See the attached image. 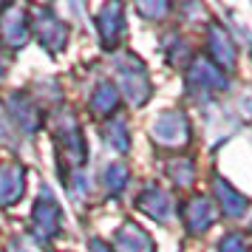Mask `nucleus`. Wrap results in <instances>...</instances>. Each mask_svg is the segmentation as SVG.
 Returning <instances> with one entry per match:
<instances>
[{
  "instance_id": "12",
  "label": "nucleus",
  "mask_w": 252,
  "mask_h": 252,
  "mask_svg": "<svg viewBox=\"0 0 252 252\" xmlns=\"http://www.w3.org/2000/svg\"><path fill=\"white\" fill-rule=\"evenodd\" d=\"M139 207H142L150 218H156V221H167V218H170V213H173L170 195L164 193L161 187H156V184L145 187V193L139 195Z\"/></svg>"
},
{
  "instance_id": "20",
  "label": "nucleus",
  "mask_w": 252,
  "mask_h": 252,
  "mask_svg": "<svg viewBox=\"0 0 252 252\" xmlns=\"http://www.w3.org/2000/svg\"><path fill=\"white\" fill-rule=\"evenodd\" d=\"M218 252H247V238L241 232H229L218 241Z\"/></svg>"
},
{
  "instance_id": "10",
  "label": "nucleus",
  "mask_w": 252,
  "mask_h": 252,
  "mask_svg": "<svg viewBox=\"0 0 252 252\" xmlns=\"http://www.w3.org/2000/svg\"><path fill=\"white\" fill-rule=\"evenodd\" d=\"M184 227L190 229L193 235H201V232H207V229L213 227V221H216V213H213V204L207 201V198H201V195H195V198H190L187 204H184Z\"/></svg>"
},
{
  "instance_id": "22",
  "label": "nucleus",
  "mask_w": 252,
  "mask_h": 252,
  "mask_svg": "<svg viewBox=\"0 0 252 252\" xmlns=\"http://www.w3.org/2000/svg\"><path fill=\"white\" fill-rule=\"evenodd\" d=\"M91 252H111V247H108V244H105V241L94 238V241H91Z\"/></svg>"
},
{
  "instance_id": "11",
  "label": "nucleus",
  "mask_w": 252,
  "mask_h": 252,
  "mask_svg": "<svg viewBox=\"0 0 252 252\" xmlns=\"http://www.w3.org/2000/svg\"><path fill=\"white\" fill-rule=\"evenodd\" d=\"M116 252H153V241L139 224H122L119 232L114 235Z\"/></svg>"
},
{
  "instance_id": "1",
  "label": "nucleus",
  "mask_w": 252,
  "mask_h": 252,
  "mask_svg": "<svg viewBox=\"0 0 252 252\" xmlns=\"http://www.w3.org/2000/svg\"><path fill=\"white\" fill-rule=\"evenodd\" d=\"M57 145H60V156L63 161L68 164L71 173H77L85 164V139H82V130H80V122L74 119L71 111L60 116L57 122Z\"/></svg>"
},
{
  "instance_id": "17",
  "label": "nucleus",
  "mask_w": 252,
  "mask_h": 252,
  "mask_svg": "<svg viewBox=\"0 0 252 252\" xmlns=\"http://www.w3.org/2000/svg\"><path fill=\"white\" fill-rule=\"evenodd\" d=\"M105 139H108V145L116 150H122L125 153L127 148H130V136H127V122L122 119V116H114L111 122H108V127H105Z\"/></svg>"
},
{
  "instance_id": "7",
  "label": "nucleus",
  "mask_w": 252,
  "mask_h": 252,
  "mask_svg": "<svg viewBox=\"0 0 252 252\" xmlns=\"http://www.w3.org/2000/svg\"><path fill=\"white\" fill-rule=\"evenodd\" d=\"M34 29H37L40 43H43L48 51H60V48H65V40H68V26L63 23L51 9H37Z\"/></svg>"
},
{
  "instance_id": "15",
  "label": "nucleus",
  "mask_w": 252,
  "mask_h": 252,
  "mask_svg": "<svg viewBox=\"0 0 252 252\" xmlns=\"http://www.w3.org/2000/svg\"><path fill=\"white\" fill-rule=\"evenodd\" d=\"M9 111H12L14 122L20 125V130H26V133H34L37 127H40V114H37L34 105L29 102V96L12 94L9 96Z\"/></svg>"
},
{
  "instance_id": "2",
  "label": "nucleus",
  "mask_w": 252,
  "mask_h": 252,
  "mask_svg": "<svg viewBox=\"0 0 252 252\" xmlns=\"http://www.w3.org/2000/svg\"><path fill=\"white\" fill-rule=\"evenodd\" d=\"M116 71H119V85L125 96L133 105H145L150 99V80H148V71L145 65L133 57H122L116 60Z\"/></svg>"
},
{
  "instance_id": "23",
  "label": "nucleus",
  "mask_w": 252,
  "mask_h": 252,
  "mask_svg": "<svg viewBox=\"0 0 252 252\" xmlns=\"http://www.w3.org/2000/svg\"><path fill=\"white\" fill-rule=\"evenodd\" d=\"M3 74H6V68H3V57H0V77H3Z\"/></svg>"
},
{
  "instance_id": "14",
  "label": "nucleus",
  "mask_w": 252,
  "mask_h": 252,
  "mask_svg": "<svg viewBox=\"0 0 252 252\" xmlns=\"http://www.w3.org/2000/svg\"><path fill=\"white\" fill-rule=\"evenodd\" d=\"M213 190H216V198H218V204H221V210H224V216L238 218V216L247 213L250 201H247L235 187H229L224 179H216V182H213Z\"/></svg>"
},
{
  "instance_id": "5",
  "label": "nucleus",
  "mask_w": 252,
  "mask_h": 252,
  "mask_svg": "<svg viewBox=\"0 0 252 252\" xmlns=\"http://www.w3.org/2000/svg\"><path fill=\"white\" fill-rule=\"evenodd\" d=\"M187 85L195 94H201V91L216 94V91L227 88V74L218 68L216 63H210V60H195L193 68L187 71Z\"/></svg>"
},
{
  "instance_id": "6",
  "label": "nucleus",
  "mask_w": 252,
  "mask_h": 252,
  "mask_svg": "<svg viewBox=\"0 0 252 252\" xmlns=\"http://www.w3.org/2000/svg\"><path fill=\"white\" fill-rule=\"evenodd\" d=\"M29 40V17L17 6L0 9V43L6 48H20Z\"/></svg>"
},
{
  "instance_id": "4",
  "label": "nucleus",
  "mask_w": 252,
  "mask_h": 252,
  "mask_svg": "<svg viewBox=\"0 0 252 252\" xmlns=\"http://www.w3.org/2000/svg\"><path fill=\"white\" fill-rule=\"evenodd\" d=\"M60 216H63V213H60V204L54 201V195L48 193V190H43L40 198H37L34 213H32V218H34L37 241L48 244V241L57 235V232H60Z\"/></svg>"
},
{
  "instance_id": "21",
  "label": "nucleus",
  "mask_w": 252,
  "mask_h": 252,
  "mask_svg": "<svg viewBox=\"0 0 252 252\" xmlns=\"http://www.w3.org/2000/svg\"><path fill=\"white\" fill-rule=\"evenodd\" d=\"M139 12H145V14H161V12H167V6H164V3H159V6H139Z\"/></svg>"
},
{
  "instance_id": "18",
  "label": "nucleus",
  "mask_w": 252,
  "mask_h": 252,
  "mask_svg": "<svg viewBox=\"0 0 252 252\" xmlns=\"http://www.w3.org/2000/svg\"><path fill=\"white\" fill-rule=\"evenodd\" d=\"M127 182H130V170H127V164H122V161H111L108 167H105V184H108V190L111 193H122L127 187Z\"/></svg>"
},
{
  "instance_id": "19",
  "label": "nucleus",
  "mask_w": 252,
  "mask_h": 252,
  "mask_svg": "<svg viewBox=\"0 0 252 252\" xmlns=\"http://www.w3.org/2000/svg\"><path fill=\"white\" fill-rule=\"evenodd\" d=\"M167 173H170L179 184H193V176H195L193 164H190L187 159H173L170 167H167Z\"/></svg>"
},
{
  "instance_id": "16",
  "label": "nucleus",
  "mask_w": 252,
  "mask_h": 252,
  "mask_svg": "<svg viewBox=\"0 0 252 252\" xmlns=\"http://www.w3.org/2000/svg\"><path fill=\"white\" fill-rule=\"evenodd\" d=\"M116 102H119V91L111 82H99L94 88L91 99H88V105H91V111L96 116H108L111 111H116Z\"/></svg>"
},
{
  "instance_id": "8",
  "label": "nucleus",
  "mask_w": 252,
  "mask_h": 252,
  "mask_svg": "<svg viewBox=\"0 0 252 252\" xmlns=\"http://www.w3.org/2000/svg\"><path fill=\"white\" fill-rule=\"evenodd\" d=\"M26 190V170L20 161H3L0 164V207L14 204Z\"/></svg>"
},
{
  "instance_id": "3",
  "label": "nucleus",
  "mask_w": 252,
  "mask_h": 252,
  "mask_svg": "<svg viewBox=\"0 0 252 252\" xmlns=\"http://www.w3.org/2000/svg\"><path fill=\"white\" fill-rule=\"evenodd\" d=\"M150 133H153V142H159L164 148H179V145H187L190 139V122L182 111H164L153 122Z\"/></svg>"
},
{
  "instance_id": "9",
  "label": "nucleus",
  "mask_w": 252,
  "mask_h": 252,
  "mask_svg": "<svg viewBox=\"0 0 252 252\" xmlns=\"http://www.w3.org/2000/svg\"><path fill=\"white\" fill-rule=\"evenodd\" d=\"M207 46H210V54L216 57V65L221 71H229L235 65V57H238V54H235V46H232L229 34L218 23H213L207 29Z\"/></svg>"
},
{
  "instance_id": "13",
  "label": "nucleus",
  "mask_w": 252,
  "mask_h": 252,
  "mask_svg": "<svg viewBox=\"0 0 252 252\" xmlns=\"http://www.w3.org/2000/svg\"><path fill=\"white\" fill-rule=\"evenodd\" d=\"M125 32V23H122V6H105L99 12V34H102L105 48H116L119 37Z\"/></svg>"
}]
</instances>
